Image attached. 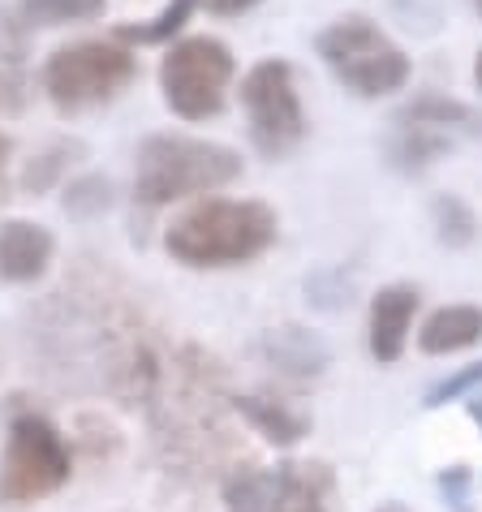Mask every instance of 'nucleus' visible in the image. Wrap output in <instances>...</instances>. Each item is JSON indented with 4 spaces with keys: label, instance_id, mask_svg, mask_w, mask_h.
I'll list each match as a JSON object with an SVG mask.
<instances>
[{
    "label": "nucleus",
    "instance_id": "obj_1",
    "mask_svg": "<svg viewBox=\"0 0 482 512\" xmlns=\"http://www.w3.org/2000/svg\"><path fill=\"white\" fill-rule=\"evenodd\" d=\"M280 220L267 203L254 198H203L186 207L164 229V250L173 263L194 272H216V267H241L276 246Z\"/></svg>",
    "mask_w": 482,
    "mask_h": 512
},
{
    "label": "nucleus",
    "instance_id": "obj_2",
    "mask_svg": "<svg viewBox=\"0 0 482 512\" xmlns=\"http://www.w3.org/2000/svg\"><path fill=\"white\" fill-rule=\"evenodd\" d=\"M241 177V155L233 147L190 134H151L138 147L134 198L143 207L186 203L198 194H216Z\"/></svg>",
    "mask_w": 482,
    "mask_h": 512
},
{
    "label": "nucleus",
    "instance_id": "obj_3",
    "mask_svg": "<svg viewBox=\"0 0 482 512\" xmlns=\"http://www.w3.org/2000/svg\"><path fill=\"white\" fill-rule=\"evenodd\" d=\"M138 78V56L117 39H78L44 61V95L61 117H82L112 104Z\"/></svg>",
    "mask_w": 482,
    "mask_h": 512
},
{
    "label": "nucleus",
    "instance_id": "obj_4",
    "mask_svg": "<svg viewBox=\"0 0 482 512\" xmlns=\"http://www.w3.org/2000/svg\"><path fill=\"white\" fill-rule=\"evenodd\" d=\"M319 56L332 69V78L358 99H384L396 95L414 74L409 56L379 31L362 13H345L319 35Z\"/></svg>",
    "mask_w": 482,
    "mask_h": 512
},
{
    "label": "nucleus",
    "instance_id": "obj_5",
    "mask_svg": "<svg viewBox=\"0 0 482 512\" xmlns=\"http://www.w3.org/2000/svg\"><path fill=\"white\" fill-rule=\"evenodd\" d=\"M237 61L224 39L216 35H190L173 44L160 61V91L164 104L181 121H211L229 104Z\"/></svg>",
    "mask_w": 482,
    "mask_h": 512
},
{
    "label": "nucleus",
    "instance_id": "obj_6",
    "mask_svg": "<svg viewBox=\"0 0 482 512\" xmlns=\"http://www.w3.org/2000/svg\"><path fill=\"white\" fill-rule=\"evenodd\" d=\"M74 474L65 435L44 414H22L9 422L5 457H0V504H35L56 495Z\"/></svg>",
    "mask_w": 482,
    "mask_h": 512
},
{
    "label": "nucleus",
    "instance_id": "obj_7",
    "mask_svg": "<svg viewBox=\"0 0 482 512\" xmlns=\"http://www.w3.org/2000/svg\"><path fill=\"white\" fill-rule=\"evenodd\" d=\"M241 104H246V125L254 151L267 160H285L306 142V108L297 95L293 65L280 56H267L241 78Z\"/></svg>",
    "mask_w": 482,
    "mask_h": 512
},
{
    "label": "nucleus",
    "instance_id": "obj_8",
    "mask_svg": "<svg viewBox=\"0 0 482 512\" xmlns=\"http://www.w3.org/2000/svg\"><path fill=\"white\" fill-rule=\"evenodd\" d=\"M328 465L237 469L224 487V512H336Z\"/></svg>",
    "mask_w": 482,
    "mask_h": 512
},
{
    "label": "nucleus",
    "instance_id": "obj_9",
    "mask_svg": "<svg viewBox=\"0 0 482 512\" xmlns=\"http://www.w3.org/2000/svg\"><path fill=\"white\" fill-rule=\"evenodd\" d=\"M418 289L414 284H384L375 297H371V319H366V340H371V358L379 366H392L401 362L405 353V340H409V327H414L418 315Z\"/></svg>",
    "mask_w": 482,
    "mask_h": 512
},
{
    "label": "nucleus",
    "instance_id": "obj_10",
    "mask_svg": "<svg viewBox=\"0 0 482 512\" xmlns=\"http://www.w3.org/2000/svg\"><path fill=\"white\" fill-rule=\"evenodd\" d=\"M56 237L35 220H5L0 224V280L35 284L52 267Z\"/></svg>",
    "mask_w": 482,
    "mask_h": 512
},
{
    "label": "nucleus",
    "instance_id": "obj_11",
    "mask_svg": "<svg viewBox=\"0 0 482 512\" xmlns=\"http://www.w3.org/2000/svg\"><path fill=\"white\" fill-rule=\"evenodd\" d=\"M263 353L276 371H285L293 379H315V375H323V366L332 362L328 345H323L315 332H306V327H272V332L263 336Z\"/></svg>",
    "mask_w": 482,
    "mask_h": 512
},
{
    "label": "nucleus",
    "instance_id": "obj_12",
    "mask_svg": "<svg viewBox=\"0 0 482 512\" xmlns=\"http://www.w3.org/2000/svg\"><path fill=\"white\" fill-rule=\"evenodd\" d=\"M482 340V306H439L435 315L422 323L418 332V349L431 358H448V353L474 349Z\"/></svg>",
    "mask_w": 482,
    "mask_h": 512
},
{
    "label": "nucleus",
    "instance_id": "obj_13",
    "mask_svg": "<svg viewBox=\"0 0 482 512\" xmlns=\"http://www.w3.org/2000/svg\"><path fill=\"white\" fill-rule=\"evenodd\" d=\"M233 405H237V414L276 448H293L297 439L310 431V422L302 414H293V409L280 405V401H267V396H237Z\"/></svg>",
    "mask_w": 482,
    "mask_h": 512
},
{
    "label": "nucleus",
    "instance_id": "obj_14",
    "mask_svg": "<svg viewBox=\"0 0 482 512\" xmlns=\"http://www.w3.org/2000/svg\"><path fill=\"white\" fill-rule=\"evenodd\" d=\"M108 0H18L13 22L22 31H56V26H78L104 18Z\"/></svg>",
    "mask_w": 482,
    "mask_h": 512
},
{
    "label": "nucleus",
    "instance_id": "obj_15",
    "mask_svg": "<svg viewBox=\"0 0 482 512\" xmlns=\"http://www.w3.org/2000/svg\"><path fill=\"white\" fill-rule=\"evenodd\" d=\"M448 147H452V134L396 121V138L388 142V160H392V168H401V173H422V168H431Z\"/></svg>",
    "mask_w": 482,
    "mask_h": 512
},
{
    "label": "nucleus",
    "instance_id": "obj_16",
    "mask_svg": "<svg viewBox=\"0 0 482 512\" xmlns=\"http://www.w3.org/2000/svg\"><path fill=\"white\" fill-rule=\"evenodd\" d=\"M401 125H427V130H439V134H452V130H470L478 134L482 130V117L474 108L457 104V99H444V95H418L414 104L401 108Z\"/></svg>",
    "mask_w": 482,
    "mask_h": 512
},
{
    "label": "nucleus",
    "instance_id": "obj_17",
    "mask_svg": "<svg viewBox=\"0 0 482 512\" xmlns=\"http://www.w3.org/2000/svg\"><path fill=\"white\" fill-rule=\"evenodd\" d=\"M431 220H435L439 241H444V246H452V250L470 246V241L478 237V220H474V211L465 207L457 194H439L435 203H431Z\"/></svg>",
    "mask_w": 482,
    "mask_h": 512
},
{
    "label": "nucleus",
    "instance_id": "obj_18",
    "mask_svg": "<svg viewBox=\"0 0 482 512\" xmlns=\"http://www.w3.org/2000/svg\"><path fill=\"white\" fill-rule=\"evenodd\" d=\"M198 9V0H168V9L160 13V18L151 22H138V26H121L117 39L121 44H168L181 26L190 22V13Z\"/></svg>",
    "mask_w": 482,
    "mask_h": 512
},
{
    "label": "nucleus",
    "instance_id": "obj_19",
    "mask_svg": "<svg viewBox=\"0 0 482 512\" xmlns=\"http://www.w3.org/2000/svg\"><path fill=\"white\" fill-rule=\"evenodd\" d=\"M108 207H112V181H104V177H82L65 190V211L78 220L104 216Z\"/></svg>",
    "mask_w": 482,
    "mask_h": 512
},
{
    "label": "nucleus",
    "instance_id": "obj_20",
    "mask_svg": "<svg viewBox=\"0 0 482 512\" xmlns=\"http://www.w3.org/2000/svg\"><path fill=\"white\" fill-rule=\"evenodd\" d=\"M74 155H82V142H56L52 151H44L31 168H26V190H31V194H44L52 181L61 177L69 164H74Z\"/></svg>",
    "mask_w": 482,
    "mask_h": 512
},
{
    "label": "nucleus",
    "instance_id": "obj_21",
    "mask_svg": "<svg viewBox=\"0 0 482 512\" xmlns=\"http://www.w3.org/2000/svg\"><path fill=\"white\" fill-rule=\"evenodd\" d=\"M478 383H482V362H470V366H461L457 375H448L444 383H435L422 405H427V409H439V405H448V401H465V396H474Z\"/></svg>",
    "mask_w": 482,
    "mask_h": 512
},
{
    "label": "nucleus",
    "instance_id": "obj_22",
    "mask_svg": "<svg viewBox=\"0 0 482 512\" xmlns=\"http://www.w3.org/2000/svg\"><path fill=\"white\" fill-rule=\"evenodd\" d=\"M26 99H31V87H26L22 69L0 65V117H18L26 108Z\"/></svg>",
    "mask_w": 482,
    "mask_h": 512
},
{
    "label": "nucleus",
    "instance_id": "obj_23",
    "mask_svg": "<svg viewBox=\"0 0 482 512\" xmlns=\"http://www.w3.org/2000/svg\"><path fill=\"white\" fill-rule=\"evenodd\" d=\"M254 5H263V0H198V9L216 13V18H241V13H250Z\"/></svg>",
    "mask_w": 482,
    "mask_h": 512
},
{
    "label": "nucleus",
    "instance_id": "obj_24",
    "mask_svg": "<svg viewBox=\"0 0 482 512\" xmlns=\"http://www.w3.org/2000/svg\"><path fill=\"white\" fill-rule=\"evenodd\" d=\"M9 155H13V138L0 134V177H5V168H9Z\"/></svg>",
    "mask_w": 482,
    "mask_h": 512
},
{
    "label": "nucleus",
    "instance_id": "obj_25",
    "mask_svg": "<svg viewBox=\"0 0 482 512\" xmlns=\"http://www.w3.org/2000/svg\"><path fill=\"white\" fill-rule=\"evenodd\" d=\"M465 405H470V418L482 426V396H465Z\"/></svg>",
    "mask_w": 482,
    "mask_h": 512
},
{
    "label": "nucleus",
    "instance_id": "obj_26",
    "mask_svg": "<svg viewBox=\"0 0 482 512\" xmlns=\"http://www.w3.org/2000/svg\"><path fill=\"white\" fill-rule=\"evenodd\" d=\"M474 87L482 91V52H478V61H474Z\"/></svg>",
    "mask_w": 482,
    "mask_h": 512
},
{
    "label": "nucleus",
    "instance_id": "obj_27",
    "mask_svg": "<svg viewBox=\"0 0 482 512\" xmlns=\"http://www.w3.org/2000/svg\"><path fill=\"white\" fill-rule=\"evenodd\" d=\"M474 5H478V13H482V0H474Z\"/></svg>",
    "mask_w": 482,
    "mask_h": 512
}]
</instances>
